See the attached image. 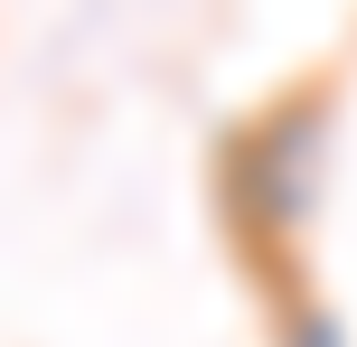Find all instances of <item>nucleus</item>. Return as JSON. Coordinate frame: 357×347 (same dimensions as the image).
Instances as JSON below:
<instances>
[{
  "instance_id": "nucleus-1",
  "label": "nucleus",
  "mask_w": 357,
  "mask_h": 347,
  "mask_svg": "<svg viewBox=\"0 0 357 347\" xmlns=\"http://www.w3.org/2000/svg\"><path fill=\"white\" fill-rule=\"evenodd\" d=\"M245 197H254V216L282 225V235L310 216V197H320V113H310V104L254 131V150H245Z\"/></svg>"
},
{
  "instance_id": "nucleus-2",
  "label": "nucleus",
  "mask_w": 357,
  "mask_h": 347,
  "mask_svg": "<svg viewBox=\"0 0 357 347\" xmlns=\"http://www.w3.org/2000/svg\"><path fill=\"white\" fill-rule=\"evenodd\" d=\"M282 347H348V329H339L329 310H291V319H282Z\"/></svg>"
}]
</instances>
